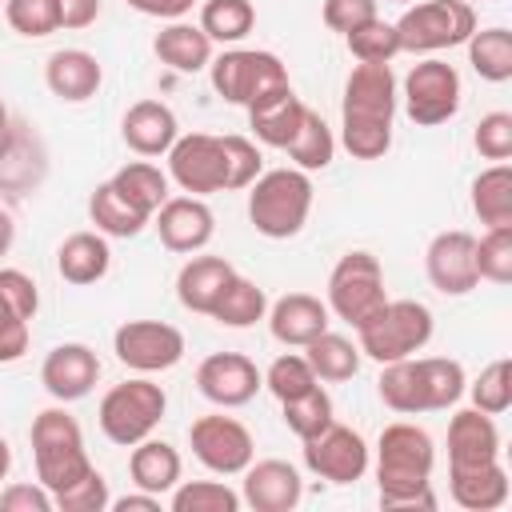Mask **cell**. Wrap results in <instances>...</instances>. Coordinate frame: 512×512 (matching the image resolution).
<instances>
[{"mask_svg": "<svg viewBox=\"0 0 512 512\" xmlns=\"http://www.w3.org/2000/svg\"><path fill=\"white\" fill-rule=\"evenodd\" d=\"M396 76L388 64H356L340 100V144L356 160H380L392 148Z\"/></svg>", "mask_w": 512, "mask_h": 512, "instance_id": "1", "label": "cell"}, {"mask_svg": "<svg viewBox=\"0 0 512 512\" xmlns=\"http://www.w3.org/2000/svg\"><path fill=\"white\" fill-rule=\"evenodd\" d=\"M432 464L436 448L432 436L420 424L396 420L376 440V484H380V508H436L432 496Z\"/></svg>", "mask_w": 512, "mask_h": 512, "instance_id": "2", "label": "cell"}, {"mask_svg": "<svg viewBox=\"0 0 512 512\" xmlns=\"http://www.w3.org/2000/svg\"><path fill=\"white\" fill-rule=\"evenodd\" d=\"M248 220L268 240H288L308 224L312 212V180L300 168H272L248 184Z\"/></svg>", "mask_w": 512, "mask_h": 512, "instance_id": "3", "label": "cell"}, {"mask_svg": "<svg viewBox=\"0 0 512 512\" xmlns=\"http://www.w3.org/2000/svg\"><path fill=\"white\" fill-rule=\"evenodd\" d=\"M32 460H36V480L56 496L68 484H76L80 476H88L96 464L88 460L84 448V432L76 424V416H68L64 408H44L32 420Z\"/></svg>", "mask_w": 512, "mask_h": 512, "instance_id": "4", "label": "cell"}, {"mask_svg": "<svg viewBox=\"0 0 512 512\" xmlns=\"http://www.w3.org/2000/svg\"><path fill=\"white\" fill-rule=\"evenodd\" d=\"M164 412H168L164 388H160L156 380H148V376H136V380L112 384V388L104 392L96 420H100V432H104L112 444L132 448V444H140L144 436L156 432V424L164 420Z\"/></svg>", "mask_w": 512, "mask_h": 512, "instance_id": "5", "label": "cell"}, {"mask_svg": "<svg viewBox=\"0 0 512 512\" xmlns=\"http://www.w3.org/2000/svg\"><path fill=\"white\" fill-rule=\"evenodd\" d=\"M360 356H372L376 364H392L404 356H416L432 340V312L420 300H388L372 320L356 328Z\"/></svg>", "mask_w": 512, "mask_h": 512, "instance_id": "6", "label": "cell"}, {"mask_svg": "<svg viewBox=\"0 0 512 512\" xmlns=\"http://www.w3.org/2000/svg\"><path fill=\"white\" fill-rule=\"evenodd\" d=\"M384 304H388V292H384V268H380V260L372 252H364V248L344 252L336 260V268L328 272V312H336L340 320H348L352 328H360Z\"/></svg>", "mask_w": 512, "mask_h": 512, "instance_id": "7", "label": "cell"}, {"mask_svg": "<svg viewBox=\"0 0 512 512\" xmlns=\"http://www.w3.org/2000/svg\"><path fill=\"white\" fill-rule=\"evenodd\" d=\"M208 76H212V88L228 104H244V108H252L260 96L288 84L284 60L276 52H264V48H228V52H220L208 64Z\"/></svg>", "mask_w": 512, "mask_h": 512, "instance_id": "8", "label": "cell"}, {"mask_svg": "<svg viewBox=\"0 0 512 512\" xmlns=\"http://www.w3.org/2000/svg\"><path fill=\"white\" fill-rule=\"evenodd\" d=\"M472 32H476V12L468 0H424V4H412L396 20L400 52H420V56L456 48Z\"/></svg>", "mask_w": 512, "mask_h": 512, "instance_id": "9", "label": "cell"}, {"mask_svg": "<svg viewBox=\"0 0 512 512\" xmlns=\"http://www.w3.org/2000/svg\"><path fill=\"white\" fill-rule=\"evenodd\" d=\"M404 112L420 128L452 120L460 112V72L436 56L412 64V72L404 76Z\"/></svg>", "mask_w": 512, "mask_h": 512, "instance_id": "10", "label": "cell"}, {"mask_svg": "<svg viewBox=\"0 0 512 512\" xmlns=\"http://www.w3.org/2000/svg\"><path fill=\"white\" fill-rule=\"evenodd\" d=\"M112 352L132 372H168L184 360V332L164 320H124L112 336Z\"/></svg>", "mask_w": 512, "mask_h": 512, "instance_id": "11", "label": "cell"}, {"mask_svg": "<svg viewBox=\"0 0 512 512\" xmlns=\"http://www.w3.org/2000/svg\"><path fill=\"white\" fill-rule=\"evenodd\" d=\"M188 444H192V456L216 476H240L256 456L252 432L236 416H220V412L192 420Z\"/></svg>", "mask_w": 512, "mask_h": 512, "instance_id": "12", "label": "cell"}, {"mask_svg": "<svg viewBox=\"0 0 512 512\" xmlns=\"http://www.w3.org/2000/svg\"><path fill=\"white\" fill-rule=\"evenodd\" d=\"M168 176L188 192V196H208V192H228V164H224V144L212 132H188L176 136L168 148Z\"/></svg>", "mask_w": 512, "mask_h": 512, "instance_id": "13", "label": "cell"}, {"mask_svg": "<svg viewBox=\"0 0 512 512\" xmlns=\"http://www.w3.org/2000/svg\"><path fill=\"white\" fill-rule=\"evenodd\" d=\"M304 464L328 484H356L368 472V444L356 428L332 420L320 436L304 440Z\"/></svg>", "mask_w": 512, "mask_h": 512, "instance_id": "14", "label": "cell"}, {"mask_svg": "<svg viewBox=\"0 0 512 512\" xmlns=\"http://www.w3.org/2000/svg\"><path fill=\"white\" fill-rule=\"evenodd\" d=\"M424 272L432 280V288L440 296H468L480 284L476 272V236L464 228L440 232L432 236L428 252H424Z\"/></svg>", "mask_w": 512, "mask_h": 512, "instance_id": "15", "label": "cell"}, {"mask_svg": "<svg viewBox=\"0 0 512 512\" xmlns=\"http://www.w3.org/2000/svg\"><path fill=\"white\" fill-rule=\"evenodd\" d=\"M196 388L220 408H244L264 388V372L244 352H212L196 368Z\"/></svg>", "mask_w": 512, "mask_h": 512, "instance_id": "16", "label": "cell"}, {"mask_svg": "<svg viewBox=\"0 0 512 512\" xmlns=\"http://www.w3.org/2000/svg\"><path fill=\"white\" fill-rule=\"evenodd\" d=\"M100 380V360L88 344H56L44 364H40V384L52 400L60 404H72V400H84Z\"/></svg>", "mask_w": 512, "mask_h": 512, "instance_id": "17", "label": "cell"}, {"mask_svg": "<svg viewBox=\"0 0 512 512\" xmlns=\"http://www.w3.org/2000/svg\"><path fill=\"white\" fill-rule=\"evenodd\" d=\"M152 220H156L160 244L168 252H188V256L200 252L216 232V216L200 196H168Z\"/></svg>", "mask_w": 512, "mask_h": 512, "instance_id": "18", "label": "cell"}, {"mask_svg": "<svg viewBox=\"0 0 512 512\" xmlns=\"http://www.w3.org/2000/svg\"><path fill=\"white\" fill-rule=\"evenodd\" d=\"M240 500L256 512H292L304 500V480L288 460H256L244 468Z\"/></svg>", "mask_w": 512, "mask_h": 512, "instance_id": "19", "label": "cell"}, {"mask_svg": "<svg viewBox=\"0 0 512 512\" xmlns=\"http://www.w3.org/2000/svg\"><path fill=\"white\" fill-rule=\"evenodd\" d=\"M500 460V428L488 412L464 408L448 420V468H480Z\"/></svg>", "mask_w": 512, "mask_h": 512, "instance_id": "20", "label": "cell"}, {"mask_svg": "<svg viewBox=\"0 0 512 512\" xmlns=\"http://www.w3.org/2000/svg\"><path fill=\"white\" fill-rule=\"evenodd\" d=\"M44 84H48V92H52L56 100H64V104H84V100H92V96L100 92L104 68H100V60H96L92 52H84V48H60V52H52L48 64H44Z\"/></svg>", "mask_w": 512, "mask_h": 512, "instance_id": "21", "label": "cell"}, {"mask_svg": "<svg viewBox=\"0 0 512 512\" xmlns=\"http://www.w3.org/2000/svg\"><path fill=\"white\" fill-rule=\"evenodd\" d=\"M120 136L136 156H168V148L180 136L176 112L160 100H136L124 120H120Z\"/></svg>", "mask_w": 512, "mask_h": 512, "instance_id": "22", "label": "cell"}, {"mask_svg": "<svg viewBox=\"0 0 512 512\" xmlns=\"http://www.w3.org/2000/svg\"><path fill=\"white\" fill-rule=\"evenodd\" d=\"M328 304L312 292H288L268 308V328L280 344L288 348H304L308 340H316L320 332H328Z\"/></svg>", "mask_w": 512, "mask_h": 512, "instance_id": "23", "label": "cell"}, {"mask_svg": "<svg viewBox=\"0 0 512 512\" xmlns=\"http://www.w3.org/2000/svg\"><path fill=\"white\" fill-rule=\"evenodd\" d=\"M304 112H308V104L292 92V84H284V88L260 96V100L248 108V128L256 132L260 144H268V148H288V140L296 136Z\"/></svg>", "mask_w": 512, "mask_h": 512, "instance_id": "24", "label": "cell"}, {"mask_svg": "<svg viewBox=\"0 0 512 512\" xmlns=\"http://www.w3.org/2000/svg\"><path fill=\"white\" fill-rule=\"evenodd\" d=\"M232 276H236V268H232L224 256H192V260L180 268V276H176V300H180L188 312L208 316Z\"/></svg>", "mask_w": 512, "mask_h": 512, "instance_id": "25", "label": "cell"}, {"mask_svg": "<svg viewBox=\"0 0 512 512\" xmlns=\"http://www.w3.org/2000/svg\"><path fill=\"white\" fill-rule=\"evenodd\" d=\"M448 488L464 512H496L508 500V472L500 460L480 468H448Z\"/></svg>", "mask_w": 512, "mask_h": 512, "instance_id": "26", "label": "cell"}, {"mask_svg": "<svg viewBox=\"0 0 512 512\" xmlns=\"http://www.w3.org/2000/svg\"><path fill=\"white\" fill-rule=\"evenodd\" d=\"M112 268V248L104 240V232H72L60 248H56V272L68 284H96L104 280Z\"/></svg>", "mask_w": 512, "mask_h": 512, "instance_id": "27", "label": "cell"}, {"mask_svg": "<svg viewBox=\"0 0 512 512\" xmlns=\"http://www.w3.org/2000/svg\"><path fill=\"white\" fill-rule=\"evenodd\" d=\"M180 452L168 444V440H156V436H144L140 444H132V456H128V472H132V484L152 492V496H164L180 484Z\"/></svg>", "mask_w": 512, "mask_h": 512, "instance_id": "28", "label": "cell"}, {"mask_svg": "<svg viewBox=\"0 0 512 512\" xmlns=\"http://www.w3.org/2000/svg\"><path fill=\"white\" fill-rule=\"evenodd\" d=\"M152 52L172 72H200L212 64V40L200 32V24H184V20H172L168 28H160L152 40Z\"/></svg>", "mask_w": 512, "mask_h": 512, "instance_id": "29", "label": "cell"}, {"mask_svg": "<svg viewBox=\"0 0 512 512\" xmlns=\"http://www.w3.org/2000/svg\"><path fill=\"white\" fill-rule=\"evenodd\" d=\"M376 384H380V400H384L392 412H404V416L428 412V388H424L420 356H404V360L384 364V372H380Z\"/></svg>", "mask_w": 512, "mask_h": 512, "instance_id": "30", "label": "cell"}, {"mask_svg": "<svg viewBox=\"0 0 512 512\" xmlns=\"http://www.w3.org/2000/svg\"><path fill=\"white\" fill-rule=\"evenodd\" d=\"M216 324H224V328H252L256 320H264L268 316V296H264V288L256 284V280H248V276H232L228 284H224V292H220V300L212 304V312H208Z\"/></svg>", "mask_w": 512, "mask_h": 512, "instance_id": "31", "label": "cell"}, {"mask_svg": "<svg viewBox=\"0 0 512 512\" xmlns=\"http://www.w3.org/2000/svg\"><path fill=\"white\" fill-rule=\"evenodd\" d=\"M472 212H476L480 224H488V228L512 224V168H508V160L484 168V172L472 180Z\"/></svg>", "mask_w": 512, "mask_h": 512, "instance_id": "32", "label": "cell"}, {"mask_svg": "<svg viewBox=\"0 0 512 512\" xmlns=\"http://www.w3.org/2000/svg\"><path fill=\"white\" fill-rule=\"evenodd\" d=\"M88 216H92L96 232H104V236H120V240L136 236V232L148 224V216H144L140 208H132V204L116 192L112 180H104V184L92 188V196H88Z\"/></svg>", "mask_w": 512, "mask_h": 512, "instance_id": "33", "label": "cell"}, {"mask_svg": "<svg viewBox=\"0 0 512 512\" xmlns=\"http://www.w3.org/2000/svg\"><path fill=\"white\" fill-rule=\"evenodd\" d=\"M304 360L312 364L316 380L340 384L360 372V344H352L348 336H336V332H320L316 340L304 344Z\"/></svg>", "mask_w": 512, "mask_h": 512, "instance_id": "34", "label": "cell"}, {"mask_svg": "<svg viewBox=\"0 0 512 512\" xmlns=\"http://www.w3.org/2000/svg\"><path fill=\"white\" fill-rule=\"evenodd\" d=\"M112 184H116V192H120L132 208H140L148 220H152L156 208L168 200V176H164L156 164H148V160H132V164L116 168Z\"/></svg>", "mask_w": 512, "mask_h": 512, "instance_id": "35", "label": "cell"}, {"mask_svg": "<svg viewBox=\"0 0 512 512\" xmlns=\"http://www.w3.org/2000/svg\"><path fill=\"white\" fill-rule=\"evenodd\" d=\"M464 44H468V64L476 68L480 80L488 84L512 80V32L508 28H480Z\"/></svg>", "mask_w": 512, "mask_h": 512, "instance_id": "36", "label": "cell"}, {"mask_svg": "<svg viewBox=\"0 0 512 512\" xmlns=\"http://www.w3.org/2000/svg\"><path fill=\"white\" fill-rule=\"evenodd\" d=\"M284 152L292 156V164H296L300 172H320V168H328L332 156H336V136H332V128L324 124V116L308 108L304 120H300V128H296V136L288 140Z\"/></svg>", "mask_w": 512, "mask_h": 512, "instance_id": "37", "label": "cell"}, {"mask_svg": "<svg viewBox=\"0 0 512 512\" xmlns=\"http://www.w3.org/2000/svg\"><path fill=\"white\" fill-rule=\"evenodd\" d=\"M256 28L252 0H204L200 8V32L212 44H240Z\"/></svg>", "mask_w": 512, "mask_h": 512, "instance_id": "38", "label": "cell"}, {"mask_svg": "<svg viewBox=\"0 0 512 512\" xmlns=\"http://www.w3.org/2000/svg\"><path fill=\"white\" fill-rule=\"evenodd\" d=\"M280 408H284V424H288V432H296L300 440L320 436V432L336 420V412H332V396H328L320 384H312L308 392L284 400Z\"/></svg>", "mask_w": 512, "mask_h": 512, "instance_id": "39", "label": "cell"}, {"mask_svg": "<svg viewBox=\"0 0 512 512\" xmlns=\"http://www.w3.org/2000/svg\"><path fill=\"white\" fill-rule=\"evenodd\" d=\"M240 492L220 480H188L172 488V512H240Z\"/></svg>", "mask_w": 512, "mask_h": 512, "instance_id": "40", "label": "cell"}, {"mask_svg": "<svg viewBox=\"0 0 512 512\" xmlns=\"http://www.w3.org/2000/svg\"><path fill=\"white\" fill-rule=\"evenodd\" d=\"M348 52L360 60V64H392V56H400V36H396V24L372 16L368 24L352 28L344 36Z\"/></svg>", "mask_w": 512, "mask_h": 512, "instance_id": "41", "label": "cell"}, {"mask_svg": "<svg viewBox=\"0 0 512 512\" xmlns=\"http://www.w3.org/2000/svg\"><path fill=\"white\" fill-rule=\"evenodd\" d=\"M420 368H424V388H428V412H444L452 408L460 396H464V368L460 360H448V356H420Z\"/></svg>", "mask_w": 512, "mask_h": 512, "instance_id": "42", "label": "cell"}, {"mask_svg": "<svg viewBox=\"0 0 512 512\" xmlns=\"http://www.w3.org/2000/svg\"><path fill=\"white\" fill-rule=\"evenodd\" d=\"M468 392H472V408H480V412H488V416H500V412H508L512 408V364L500 356V360H492L472 384H464Z\"/></svg>", "mask_w": 512, "mask_h": 512, "instance_id": "43", "label": "cell"}, {"mask_svg": "<svg viewBox=\"0 0 512 512\" xmlns=\"http://www.w3.org/2000/svg\"><path fill=\"white\" fill-rule=\"evenodd\" d=\"M312 384H320V380H316L312 364H308L300 352H284V356H276V360L268 364V372H264V388H268L280 404L292 400V396H300V392H308Z\"/></svg>", "mask_w": 512, "mask_h": 512, "instance_id": "44", "label": "cell"}, {"mask_svg": "<svg viewBox=\"0 0 512 512\" xmlns=\"http://www.w3.org/2000/svg\"><path fill=\"white\" fill-rule=\"evenodd\" d=\"M476 272H480V280H492V284L512 280V224L488 228L476 240Z\"/></svg>", "mask_w": 512, "mask_h": 512, "instance_id": "45", "label": "cell"}, {"mask_svg": "<svg viewBox=\"0 0 512 512\" xmlns=\"http://www.w3.org/2000/svg\"><path fill=\"white\" fill-rule=\"evenodd\" d=\"M4 16L12 24V32L40 40L52 36L60 28V4L56 0H4Z\"/></svg>", "mask_w": 512, "mask_h": 512, "instance_id": "46", "label": "cell"}, {"mask_svg": "<svg viewBox=\"0 0 512 512\" xmlns=\"http://www.w3.org/2000/svg\"><path fill=\"white\" fill-rule=\"evenodd\" d=\"M52 504L60 512H104L112 504V492H108V480L100 468H92L88 476H80L76 484H68L64 492L52 496Z\"/></svg>", "mask_w": 512, "mask_h": 512, "instance_id": "47", "label": "cell"}, {"mask_svg": "<svg viewBox=\"0 0 512 512\" xmlns=\"http://www.w3.org/2000/svg\"><path fill=\"white\" fill-rule=\"evenodd\" d=\"M224 144V164H228V192L232 188H248L256 176H260V148L248 140V136H220Z\"/></svg>", "mask_w": 512, "mask_h": 512, "instance_id": "48", "label": "cell"}, {"mask_svg": "<svg viewBox=\"0 0 512 512\" xmlns=\"http://www.w3.org/2000/svg\"><path fill=\"white\" fill-rule=\"evenodd\" d=\"M472 144L484 160H508L512 156V112H488L480 116L476 132H472Z\"/></svg>", "mask_w": 512, "mask_h": 512, "instance_id": "49", "label": "cell"}, {"mask_svg": "<svg viewBox=\"0 0 512 512\" xmlns=\"http://www.w3.org/2000/svg\"><path fill=\"white\" fill-rule=\"evenodd\" d=\"M28 336H32V320L0 296V364L20 360L28 352Z\"/></svg>", "mask_w": 512, "mask_h": 512, "instance_id": "50", "label": "cell"}, {"mask_svg": "<svg viewBox=\"0 0 512 512\" xmlns=\"http://www.w3.org/2000/svg\"><path fill=\"white\" fill-rule=\"evenodd\" d=\"M324 24L332 28V32H340V36H348L352 28H360V24H368L372 16H380L376 12V0H324Z\"/></svg>", "mask_w": 512, "mask_h": 512, "instance_id": "51", "label": "cell"}, {"mask_svg": "<svg viewBox=\"0 0 512 512\" xmlns=\"http://www.w3.org/2000/svg\"><path fill=\"white\" fill-rule=\"evenodd\" d=\"M0 296H4L12 308H20L28 320H32V316H36V308H40L36 280H32L28 272H20V268H0Z\"/></svg>", "mask_w": 512, "mask_h": 512, "instance_id": "52", "label": "cell"}, {"mask_svg": "<svg viewBox=\"0 0 512 512\" xmlns=\"http://www.w3.org/2000/svg\"><path fill=\"white\" fill-rule=\"evenodd\" d=\"M52 492L36 480V484H8L0 492V512H52Z\"/></svg>", "mask_w": 512, "mask_h": 512, "instance_id": "53", "label": "cell"}, {"mask_svg": "<svg viewBox=\"0 0 512 512\" xmlns=\"http://www.w3.org/2000/svg\"><path fill=\"white\" fill-rule=\"evenodd\" d=\"M60 4V28H88L100 16V0H56Z\"/></svg>", "mask_w": 512, "mask_h": 512, "instance_id": "54", "label": "cell"}, {"mask_svg": "<svg viewBox=\"0 0 512 512\" xmlns=\"http://www.w3.org/2000/svg\"><path fill=\"white\" fill-rule=\"evenodd\" d=\"M196 0H128V8L144 12V16H156V20H180L184 12H192Z\"/></svg>", "mask_w": 512, "mask_h": 512, "instance_id": "55", "label": "cell"}, {"mask_svg": "<svg viewBox=\"0 0 512 512\" xmlns=\"http://www.w3.org/2000/svg\"><path fill=\"white\" fill-rule=\"evenodd\" d=\"M108 508H116V512H160V496H152V492H128V496H116Z\"/></svg>", "mask_w": 512, "mask_h": 512, "instance_id": "56", "label": "cell"}, {"mask_svg": "<svg viewBox=\"0 0 512 512\" xmlns=\"http://www.w3.org/2000/svg\"><path fill=\"white\" fill-rule=\"evenodd\" d=\"M12 240H16V224H12V216L0 208V256H8Z\"/></svg>", "mask_w": 512, "mask_h": 512, "instance_id": "57", "label": "cell"}, {"mask_svg": "<svg viewBox=\"0 0 512 512\" xmlns=\"http://www.w3.org/2000/svg\"><path fill=\"white\" fill-rule=\"evenodd\" d=\"M12 152V124H8V108H4V100H0V160Z\"/></svg>", "mask_w": 512, "mask_h": 512, "instance_id": "58", "label": "cell"}, {"mask_svg": "<svg viewBox=\"0 0 512 512\" xmlns=\"http://www.w3.org/2000/svg\"><path fill=\"white\" fill-rule=\"evenodd\" d=\"M12 472V448H8V440L0 436V480Z\"/></svg>", "mask_w": 512, "mask_h": 512, "instance_id": "59", "label": "cell"}, {"mask_svg": "<svg viewBox=\"0 0 512 512\" xmlns=\"http://www.w3.org/2000/svg\"><path fill=\"white\" fill-rule=\"evenodd\" d=\"M396 4H408V0H396Z\"/></svg>", "mask_w": 512, "mask_h": 512, "instance_id": "60", "label": "cell"}, {"mask_svg": "<svg viewBox=\"0 0 512 512\" xmlns=\"http://www.w3.org/2000/svg\"><path fill=\"white\" fill-rule=\"evenodd\" d=\"M468 4H476V0H468Z\"/></svg>", "mask_w": 512, "mask_h": 512, "instance_id": "61", "label": "cell"}]
</instances>
